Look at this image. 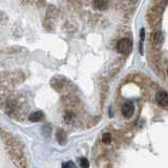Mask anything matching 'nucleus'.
I'll use <instances>...</instances> for the list:
<instances>
[{
    "mask_svg": "<svg viewBox=\"0 0 168 168\" xmlns=\"http://www.w3.org/2000/svg\"><path fill=\"white\" fill-rule=\"evenodd\" d=\"M167 72H168V68H167Z\"/></svg>",
    "mask_w": 168,
    "mask_h": 168,
    "instance_id": "obj_12",
    "label": "nucleus"
},
{
    "mask_svg": "<svg viewBox=\"0 0 168 168\" xmlns=\"http://www.w3.org/2000/svg\"><path fill=\"white\" fill-rule=\"evenodd\" d=\"M43 117H44V114H43L42 111L38 110L30 114V120L32 122H40L43 119Z\"/></svg>",
    "mask_w": 168,
    "mask_h": 168,
    "instance_id": "obj_4",
    "label": "nucleus"
},
{
    "mask_svg": "<svg viewBox=\"0 0 168 168\" xmlns=\"http://www.w3.org/2000/svg\"><path fill=\"white\" fill-rule=\"evenodd\" d=\"M93 6H95V9H97V10H104L107 7L108 2L103 1V0H98V1L93 2Z\"/></svg>",
    "mask_w": 168,
    "mask_h": 168,
    "instance_id": "obj_5",
    "label": "nucleus"
},
{
    "mask_svg": "<svg viewBox=\"0 0 168 168\" xmlns=\"http://www.w3.org/2000/svg\"><path fill=\"white\" fill-rule=\"evenodd\" d=\"M144 37H145V30L144 29H141V32H140V54H143V41H144Z\"/></svg>",
    "mask_w": 168,
    "mask_h": 168,
    "instance_id": "obj_6",
    "label": "nucleus"
},
{
    "mask_svg": "<svg viewBox=\"0 0 168 168\" xmlns=\"http://www.w3.org/2000/svg\"><path fill=\"white\" fill-rule=\"evenodd\" d=\"M65 138H66V136H65L64 132H63V130H58L57 131V140L60 142L61 144H64Z\"/></svg>",
    "mask_w": 168,
    "mask_h": 168,
    "instance_id": "obj_7",
    "label": "nucleus"
},
{
    "mask_svg": "<svg viewBox=\"0 0 168 168\" xmlns=\"http://www.w3.org/2000/svg\"><path fill=\"white\" fill-rule=\"evenodd\" d=\"M102 141H103V143L108 144L109 142L111 141V134H108V132H105V134L102 136Z\"/></svg>",
    "mask_w": 168,
    "mask_h": 168,
    "instance_id": "obj_9",
    "label": "nucleus"
},
{
    "mask_svg": "<svg viewBox=\"0 0 168 168\" xmlns=\"http://www.w3.org/2000/svg\"><path fill=\"white\" fill-rule=\"evenodd\" d=\"M163 41V36L161 33H156L154 35V42L156 43H161Z\"/></svg>",
    "mask_w": 168,
    "mask_h": 168,
    "instance_id": "obj_11",
    "label": "nucleus"
},
{
    "mask_svg": "<svg viewBox=\"0 0 168 168\" xmlns=\"http://www.w3.org/2000/svg\"><path fill=\"white\" fill-rule=\"evenodd\" d=\"M156 100L160 105L163 106V107L168 106V94L164 90L159 91V93H157V95H156Z\"/></svg>",
    "mask_w": 168,
    "mask_h": 168,
    "instance_id": "obj_3",
    "label": "nucleus"
},
{
    "mask_svg": "<svg viewBox=\"0 0 168 168\" xmlns=\"http://www.w3.org/2000/svg\"><path fill=\"white\" fill-rule=\"evenodd\" d=\"M80 166L81 168H90V162L85 158H81L80 159Z\"/></svg>",
    "mask_w": 168,
    "mask_h": 168,
    "instance_id": "obj_8",
    "label": "nucleus"
},
{
    "mask_svg": "<svg viewBox=\"0 0 168 168\" xmlns=\"http://www.w3.org/2000/svg\"><path fill=\"white\" fill-rule=\"evenodd\" d=\"M132 44L131 41L127 38H122L117 43V50L123 55H128L131 52Z\"/></svg>",
    "mask_w": 168,
    "mask_h": 168,
    "instance_id": "obj_1",
    "label": "nucleus"
},
{
    "mask_svg": "<svg viewBox=\"0 0 168 168\" xmlns=\"http://www.w3.org/2000/svg\"><path fill=\"white\" fill-rule=\"evenodd\" d=\"M122 114L125 118H130V117L134 114V104L130 101H126V102L123 103L122 105Z\"/></svg>",
    "mask_w": 168,
    "mask_h": 168,
    "instance_id": "obj_2",
    "label": "nucleus"
},
{
    "mask_svg": "<svg viewBox=\"0 0 168 168\" xmlns=\"http://www.w3.org/2000/svg\"><path fill=\"white\" fill-rule=\"evenodd\" d=\"M62 168H77V167H76V165L74 164V162L67 161V162H64L62 164Z\"/></svg>",
    "mask_w": 168,
    "mask_h": 168,
    "instance_id": "obj_10",
    "label": "nucleus"
}]
</instances>
